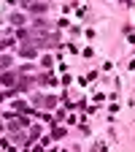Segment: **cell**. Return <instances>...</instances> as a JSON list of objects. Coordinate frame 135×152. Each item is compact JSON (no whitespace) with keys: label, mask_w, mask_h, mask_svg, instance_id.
I'll use <instances>...</instances> for the list:
<instances>
[{"label":"cell","mask_w":135,"mask_h":152,"mask_svg":"<svg viewBox=\"0 0 135 152\" xmlns=\"http://www.w3.org/2000/svg\"><path fill=\"white\" fill-rule=\"evenodd\" d=\"M0 82H3V84H14L16 76H14V73H3V79H0Z\"/></svg>","instance_id":"obj_1"},{"label":"cell","mask_w":135,"mask_h":152,"mask_svg":"<svg viewBox=\"0 0 135 152\" xmlns=\"http://www.w3.org/2000/svg\"><path fill=\"white\" fill-rule=\"evenodd\" d=\"M30 11H35V14H43V11H46V3H35V6H30Z\"/></svg>","instance_id":"obj_2"},{"label":"cell","mask_w":135,"mask_h":152,"mask_svg":"<svg viewBox=\"0 0 135 152\" xmlns=\"http://www.w3.org/2000/svg\"><path fill=\"white\" fill-rule=\"evenodd\" d=\"M38 103H41V106H49V109H51V106H54V98H41Z\"/></svg>","instance_id":"obj_3"},{"label":"cell","mask_w":135,"mask_h":152,"mask_svg":"<svg viewBox=\"0 0 135 152\" xmlns=\"http://www.w3.org/2000/svg\"><path fill=\"white\" fill-rule=\"evenodd\" d=\"M11 65V57H0V68H8Z\"/></svg>","instance_id":"obj_4"}]
</instances>
